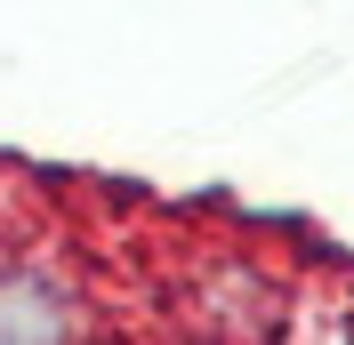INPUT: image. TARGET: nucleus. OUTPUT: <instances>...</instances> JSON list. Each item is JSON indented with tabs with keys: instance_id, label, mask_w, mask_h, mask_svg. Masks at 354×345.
I'll use <instances>...</instances> for the list:
<instances>
[{
	"instance_id": "nucleus-1",
	"label": "nucleus",
	"mask_w": 354,
	"mask_h": 345,
	"mask_svg": "<svg viewBox=\"0 0 354 345\" xmlns=\"http://www.w3.org/2000/svg\"><path fill=\"white\" fill-rule=\"evenodd\" d=\"M73 329H81V313L48 273H0V345H48Z\"/></svg>"
}]
</instances>
